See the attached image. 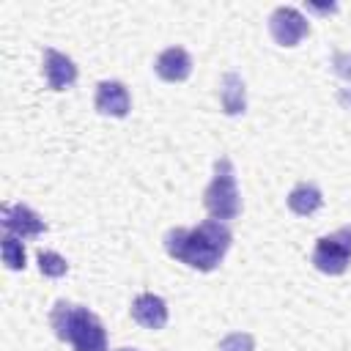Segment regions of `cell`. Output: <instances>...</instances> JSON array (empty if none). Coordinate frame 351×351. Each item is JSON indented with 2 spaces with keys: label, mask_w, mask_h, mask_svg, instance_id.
Wrapping results in <instances>:
<instances>
[{
  "label": "cell",
  "mask_w": 351,
  "mask_h": 351,
  "mask_svg": "<svg viewBox=\"0 0 351 351\" xmlns=\"http://www.w3.org/2000/svg\"><path fill=\"white\" fill-rule=\"evenodd\" d=\"M233 233L219 219H203L197 228H170L165 233V250L170 258L197 271H214L230 250Z\"/></svg>",
  "instance_id": "obj_1"
},
{
  "label": "cell",
  "mask_w": 351,
  "mask_h": 351,
  "mask_svg": "<svg viewBox=\"0 0 351 351\" xmlns=\"http://www.w3.org/2000/svg\"><path fill=\"white\" fill-rule=\"evenodd\" d=\"M49 324L60 340H66L74 351H107V332L96 313L88 307L58 302L49 313Z\"/></svg>",
  "instance_id": "obj_2"
},
{
  "label": "cell",
  "mask_w": 351,
  "mask_h": 351,
  "mask_svg": "<svg viewBox=\"0 0 351 351\" xmlns=\"http://www.w3.org/2000/svg\"><path fill=\"white\" fill-rule=\"evenodd\" d=\"M203 206L211 214V219H233L241 211V197L236 186V170L228 156H219L214 162V178L203 192Z\"/></svg>",
  "instance_id": "obj_3"
},
{
  "label": "cell",
  "mask_w": 351,
  "mask_h": 351,
  "mask_svg": "<svg viewBox=\"0 0 351 351\" xmlns=\"http://www.w3.org/2000/svg\"><path fill=\"white\" fill-rule=\"evenodd\" d=\"M351 263V228H337L329 236H321L313 250V266L324 274H343Z\"/></svg>",
  "instance_id": "obj_4"
},
{
  "label": "cell",
  "mask_w": 351,
  "mask_h": 351,
  "mask_svg": "<svg viewBox=\"0 0 351 351\" xmlns=\"http://www.w3.org/2000/svg\"><path fill=\"white\" fill-rule=\"evenodd\" d=\"M269 33L280 47H296L310 33V22L302 16L299 8L280 5L269 16Z\"/></svg>",
  "instance_id": "obj_5"
},
{
  "label": "cell",
  "mask_w": 351,
  "mask_h": 351,
  "mask_svg": "<svg viewBox=\"0 0 351 351\" xmlns=\"http://www.w3.org/2000/svg\"><path fill=\"white\" fill-rule=\"evenodd\" d=\"M3 228L16 239H36L47 230V222L25 203H5L3 206Z\"/></svg>",
  "instance_id": "obj_6"
},
{
  "label": "cell",
  "mask_w": 351,
  "mask_h": 351,
  "mask_svg": "<svg viewBox=\"0 0 351 351\" xmlns=\"http://www.w3.org/2000/svg\"><path fill=\"white\" fill-rule=\"evenodd\" d=\"M93 104L101 115H112V118H126L129 110H132V96L126 90L123 82L118 80H104L96 85V96H93Z\"/></svg>",
  "instance_id": "obj_7"
},
{
  "label": "cell",
  "mask_w": 351,
  "mask_h": 351,
  "mask_svg": "<svg viewBox=\"0 0 351 351\" xmlns=\"http://www.w3.org/2000/svg\"><path fill=\"white\" fill-rule=\"evenodd\" d=\"M41 66H44V77H47V85L52 90H66L77 82V66L69 55L58 52V49H44V58H41Z\"/></svg>",
  "instance_id": "obj_8"
},
{
  "label": "cell",
  "mask_w": 351,
  "mask_h": 351,
  "mask_svg": "<svg viewBox=\"0 0 351 351\" xmlns=\"http://www.w3.org/2000/svg\"><path fill=\"white\" fill-rule=\"evenodd\" d=\"M154 71L159 74V80L165 82H184L192 74V58L184 47H167L159 52Z\"/></svg>",
  "instance_id": "obj_9"
},
{
  "label": "cell",
  "mask_w": 351,
  "mask_h": 351,
  "mask_svg": "<svg viewBox=\"0 0 351 351\" xmlns=\"http://www.w3.org/2000/svg\"><path fill=\"white\" fill-rule=\"evenodd\" d=\"M132 318L145 329H162L167 324V302L156 293H140L132 302Z\"/></svg>",
  "instance_id": "obj_10"
},
{
  "label": "cell",
  "mask_w": 351,
  "mask_h": 351,
  "mask_svg": "<svg viewBox=\"0 0 351 351\" xmlns=\"http://www.w3.org/2000/svg\"><path fill=\"white\" fill-rule=\"evenodd\" d=\"M219 104H222V112L225 115H241L247 110V88H244V80L236 71L222 74V82H219Z\"/></svg>",
  "instance_id": "obj_11"
},
{
  "label": "cell",
  "mask_w": 351,
  "mask_h": 351,
  "mask_svg": "<svg viewBox=\"0 0 351 351\" xmlns=\"http://www.w3.org/2000/svg\"><path fill=\"white\" fill-rule=\"evenodd\" d=\"M321 206H324V195H321V189H318L315 184L302 181V184H296V186L288 192V208H291L296 217H310V214H315Z\"/></svg>",
  "instance_id": "obj_12"
},
{
  "label": "cell",
  "mask_w": 351,
  "mask_h": 351,
  "mask_svg": "<svg viewBox=\"0 0 351 351\" xmlns=\"http://www.w3.org/2000/svg\"><path fill=\"white\" fill-rule=\"evenodd\" d=\"M3 263L11 271H22L25 269V247H22V239H16L11 233L3 236Z\"/></svg>",
  "instance_id": "obj_13"
},
{
  "label": "cell",
  "mask_w": 351,
  "mask_h": 351,
  "mask_svg": "<svg viewBox=\"0 0 351 351\" xmlns=\"http://www.w3.org/2000/svg\"><path fill=\"white\" fill-rule=\"evenodd\" d=\"M38 269H41V274L44 277H63L66 271H69V263H66V258H60L58 252H52V250H41L38 252Z\"/></svg>",
  "instance_id": "obj_14"
},
{
  "label": "cell",
  "mask_w": 351,
  "mask_h": 351,
  "mask_svg": "<svg viewBox=\"0 0 351 351\" xmlns=\"http://www.w3.org/2000/svg\"><path fill=\"white\" fill-rule=\"evenodd\" d=\"M217 351H255V337L250 332H230L219 340Z\"/></svg>",
  "instance_id": "obj_15"
},
{
  "label": "cell",
  "mask_w": 351,
  "mask_h": 351,
  "mask_svg": "<svg viewBox=\"0 0 351 351\" xmlns=\"http://www.w3.org/2000/svg\"><path fill=\"white\" fill-rule=\"evenodd\" d=\"M118 351H137V348H118Z\"/></svg>",
  "instance_id": "obj_16"
}]
</instances>
